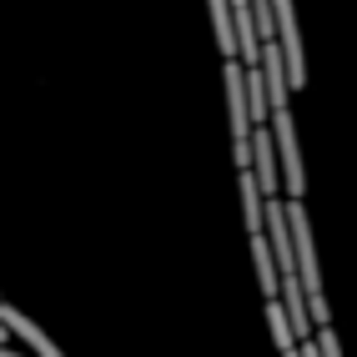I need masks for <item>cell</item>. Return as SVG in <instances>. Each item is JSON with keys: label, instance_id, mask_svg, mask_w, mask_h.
Returning <instances> with one entry per match:
<instances>
[{"label": "cell", "instance_id": "cell-1", "mask_svg": "<svg viewBox=\"0 0 357 357\" xmlns=\"http://www.w3.org/2000/svg\"><path fill=\"white\" fill-rule=\"evenodd\" d=\"M287 227H292V252H297V282L307 297V317L312 327H332V307L322 292V267H317V236H312V217L302 211V202H287Z\"/></svg>", "mask_w": 357, "mask_h": 357}, {"label": "cell", "instance_id": "cell-2", "mask_svg": "<svg viewBox=\"0 0 357 357\" xmlns=\"http://www.w3.org/2000/svg\"><path fill=\"white\" fill-rule=\"evenodd\" d=\"M272 141H277V166H282V202H302L307 172H302V146H297V121L292 111H272Z\"/></svg>", "mask_w": 357, "mask_h": 357}, {"label": "cell", "instance_id": "cell-3", "mask_svg": "<svg viewBox=\"0 0 357 357\" xmlns=\"http://www.w3.org/2000/svg\"><path fill=\"white\" fill-rule=\"evenodd\" d=\"M247 172L257 176L261 197L267 202H282V166H277V141H272V126H257L252 131V166Z\"/></svg>", "mask_w": 357, "mask_h": 357}, {"label": "cell", "instance_id": "cell-4", "mask_svg": "<svg viewBox=\"0 0 357 357\" xmlns=\"http://www.w3.org/2000/svg\"><path fill=\"white\" fill-rule=\"evenodd\" d=\"M231 26H236V66L257 70L261 61V31H257V0H231Z\"/></svg>", "mask_w": 357, "mask_h": 357}, {"label": "cell", "instance_id": "cell-5", "mask_svg": "<svg viewBox=\"0 0 357 357\" xmlns=\"http://www.w3.org/2000/svg\"><path fill=\"white\" fill-rule=\"evenodd\" d=\"M0 322H6V332H10V337L15 342H26L31 347V357H66L51 337H45V332L26 317V312H20V307H10V302H0Z\"/></svg>", "mask_w": 357, "mask_h": 357}, {"label": "cell", "instance_id": "cell-6", "mask_svg": "<svg viewBox=\"0 0 357 357\" xmlns=\"http://www.w3.org/2000/svg\"><path fill=\"white\" fill-rule=\"evenodd\" d=\"M252 267H257V282H261V297L267 302H282V282H277V257H272V242L267 236H252Z\"/></svg>", "mask_w": 357, "mask_h": 357}, {"label": "cell", "instance_id": "cell-7", "mask_svg": "<svg viewBox=\"0 0 357 357\" xmlns=\"http://www.w3.org/2000/svg\"><path fill=\"white\" fill-rule=\"evenodd\" d=\"M236 197H242V227H247V236H257L261 231V211H267V197H261V186H257L252 172H236Z\"/></svg>", "mask_w": 357, "mask_h": 357}, {"label": "cell", "instance_id": "cell-8", "mask_svg": "<svg viewBox=\"0 0 357 357\" xmlns=\"http://www.w3.org/2000/svg\"><path fill=\"white\" fill-rule=\"evenodd\" d=\"M211 31H217V51L236 61V26H231V0H211Z\"/></svg>", "mask_w": 357, "mask_h": 357}, {"label": "cell", "instance_id": "cell-9", "mask_svg": "<svg viewBox=\"0 0 357 357\" xmlns=\"http://www.w3.org/2000/svg\"><path fill=\"white\" fill-rule=\"evenodd\" d=\"M267 327H272V337H277V352H282V357L302 347L297 332H292V322H287V312H282V302H267Z\"/></svg>", "mask_w": 357, "mask_h": 357}, {"label": "cell", "instance_id": "cell-10", "mask_svg": "<svg viewBox=\"0 0 357 357\" xmlns=\"http://www.w3.org/2000/svg\"><path fill=\"white\" fill-rule=\"evenodd\" d=\"M6 342H10V332H6V322H0V347H6Z\"/></svg>", "mask_w": 357, "mask_h": 357}, {"label": "cell", "instance_id": "cell-11", "mask_svg": "<svg viewBox=\"0 0 357 357\" xmlns=\"http://www.w3.org/2000/svg\"><path fill=\"white\" fill-rule=\"evenodd\" d=\"M287 357H297V352H287Z\"/></svg>", "mask_w": 357, "mask_h": 357}]
</instances>
